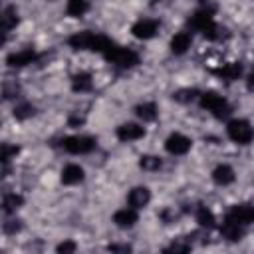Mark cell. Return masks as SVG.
<instances>
[{"mask_svg":"<svg viewBox=\"0 0 254 254\" xmlns=\"http://www.w3.org/2000/svg\"><path fill=\"white\" fill-rule=\"evenodd\" d=\"M103 56H105V60H109L111 64H115V65H119V67H131V65H135V64L139 62V56H137L133 50L121 48V46H115V44H111V46L103 52Z\"/></svg>","mask_w":254,"mask_h":254,"instance_id":"1","label":"cell"},{"mask_svg":"<svg viewBox=\"0 0 254 254\" xmlns=\"http://www.w3.org/2000/svg\"><path fill=\"white\" fill-rule=\"evenodd\" d=\"M200 107L212 111L216 117H226L230 113V107H228L226 99L222 95H218L216 91H204L200 95Z\"/></svg>","mask_w":254,"mask_h":254,"instance_id":"2","label":"cell"},{"mask_svg":"<svg viewBox=\"0 0 254 254\" xmlns=\"http://www.w3.org/2000/svg\"><path fill=\"white\" fill-rule=\"evenodd\" d=\"M226 133L238 145H248L252 141V127L244 119H232L228 123V127H226Z\"/></svg>","mask_w":254,"mask_h":254,"instance_id":"3","label":"cell"},{"mask_svg":"<svg viewBox=\"0 0 254 254\" xmlns=\"http://www.w3.org/2000/svg\"><path fill=\"white\" fill-rule=\"evenodd\" d=\"M62 145H64V149H65L67 153H71V155H85V153L93 151L95 141H93L91 137H81V135H77V137H65V139L62 141Z\"/></svg>","mask_w":254,"mask_h":254,"instance_id":"4","label":"cell"},{"mask_svg":"<svg viewBox=\"0 0 254 254\" xmlns=\"http://www.w3.org/2000/svg\"><path fill=\"white\" fill-rule=\"evenodd\" d=\"M190 145H192V141H190L189 137H185L183 133H173V135H169V139L165 141V149H167L171 155H185V153H189Z\"/></svg>","mask_w":254,"mask_h":254,"instance_id":"5","label":"cell"},{"mask_svg":"<svg viewBox=\"0 0 254 254\" xmlns=\"http://www.w3.org/2000/svg\"><path fill=\"white\" fill-rule=\"evenodd\" d=\"M157 30H159V24H157L155 20L143 18V20H139V22L133 24L131 34H133L135 38H139V40H151V38L157 34Z\"/></svg>","mask_w":254,"mask_h":254,"instance_id":"6","label":"cell"},{"mask_svg":"<svg viewBox=\"0 0 254 254\" xmlns=\"http://www.w3.org/2000/svg\"><path fill=\"white\" fill-rule=\"evenodd\" d=\"M149 200H151V192H149L147 187H135V189H131L129 194H127V202H129V206L135 208V210L147 206Z\"/></svg>","mask_w":254,"mask_h":254,"instance_id":"7","label":"cell"},{"mask_svg":"<svg viewBox=\"0 0 254 254\" xmlns=\"http://www.w3.org/2000/svg\"><path fill=\"white\" fill-rule=\"evenodd\" d=\"M226 216L230 220H234V222H238V224L244 226V224H250L254 220V208L250 204H236V206L230 208V212Z\"/></svg>","mask_w":254,"mask_h":254,"instance_id":"8","label":"cell"},{"mask_svg":"<svg viewBox=\"0 0 254 254\" xmlns=\"http://www.w3.org/2000/svg\"><path fill=\"white\" fill-rule=\"evenodd\" d=\"M143 135H145V129L141 125H137V123H123V125L117 127V139L125 141V143L127 141H137Z\"/></svg>","mask_w":254,"mask_h":254,"instance_id":"9","label":"cell"},{"mask_svg":"<svg viewBox=\"0 0 254 254\" xmlns=\"http://www.w3.org/2000/svg\"><path fill=\"white\" fill-rule=\"evenodd\" d=\"M34 60H36L34 50H20V52H16V54H10V56L6 58V64H8L10 67H22V65L32 64Z\"/></svg>","mask_w":254,"mask_h":254,"instance_id":"10","label":"cell"},{"mask_svg":"<svg viewBox=\"0 0 254 254\" xmlns=\"http://www.w3.org/2000/svg\"><path fill=\"white\" fill-rule=\"evenodd\" d=\"M83 181V169L79 165H65L62 171V183L64 185H77Z\"/></svg>","mask_w":254,"mask_h":254,"instance_id":"11","label":"cell"},{"mask_svg":"<svg viewBox=\"0 0 254 254\" xmlns=\"http://www.w3.org/2000/svg\"><path fill=\"white\" fill-rule=\"evenodd\" d=\"M113 222H115L117 226H121V228L133 226V224L137 222V212H135V208H121V210H117V212L113 214Z\"/></svg>","mask_w":254,"mask_h":254,"instance_id":"12","label":"cell"},{"mask_svg":"<svg viewBox=\"0 0 254 254\" xmlns=\"http://www.w3.org/2000/svg\"><path fill=\"white\" fill-rule=\"evenodd\" d=\"M93 36H95L93 32H77L67 42H69V46L73 50H89L91 48V42H93Z\"/></svg>","mask_w":254,"mask_h":254,"instance_id":"13","label":"cell"},{"mask_svg":"<svg viewBox=\"0 0 254 254\" xmlns=\"http://www.w3.org/2000/svg\"><path fill=\"white\" fill-rule=\"evenodd\" d=\"M190 42H192V38H190L189 32H179V34H175L173 40H171V50H173V54H185V52L190 48Z\"/></svg>","mask_w":254,"mask_h":254,"instance_id":"14","label":"cell"},{"mask_svg":"<svg viewBox=\"0 0 254 254\" xmlns=\"http://www.w3.org/2000/svg\"><path fill=\"white\" fill-rule=\"evenodd\" d=\"M212 181H214L216 185H222V187L230 185V183L234 181V171H232V167H228V165H218V167L212 171Z\"/></svg>","mask_w":254,"mask_h":254,"instance_id":"15","label":"cell"},{"mask_svg":"<svg viewBox=\"0 0 254 254\" xmlns=\"http://www.w3.org/2000/svg\"><path fill=\"white\" fill-rule=\"evenodd\" d=\"M210 22H214L212 20V12L210 10H198V12H194L192 16H190V20H189V24H190V28H194V30H202V28H206Z\"/></svg>","mask_w":254,"mask_h":254,"instance_id":"16","label":"cell"},{"mask_svg":"<svg viewBox=\"0 0 254 254\" xmlns=\"http://www.w3.org/2000/svg\"><path fill=\"white\" fill-rule=\"evenodd\" d=\"M220 232H222V236L226 240H240V236H242V224H238V222H234V220H230L226 216V220L220 226Z\"/></svg>","mask_w":254,"mask_h":254,"instance_id":"17","label":"cell"},{"mask_svg":"<svg viewBox=\"0 0 254 254\" xmlns=\"http://www.w3.org/2000/svg\"><path fill=\"white\" fill-rule=\"evenodd\" d=\"M216 73H218L222 79L232 81V79H238V77H240V73H242V65H240L238 62H232V64H226V65H222L220 69H216Z\"/></svg>","mask_w":254,"mask_h":254,"instance_id":"18","label":"cell"},{"mask_svg":"<svg viewBox=\"0 0 254 254\" xmlns=\"http://www.w3.org/2000/svg\"><path fill=\"white\" fill-rule=\"evenodd\" d=\"M135 113H137V117L143 119V121H155L159 111H157V105H155V103L147 101V103L137 105V107H135Z\"/></svg>","mask_w":254,"mask_h":254,"instance_id":"19","label":"cell"},{"mask_svg":"<svg viewBox=\"0 0 254 254\" xmlns=\"http://www.w3.org/2000/svg\"><path fill=\"white\" fill-rule=\"evenodd\" d=\"M91 75L89 73H85V71H79V73H75L73 75V79H71V87H73V91H89L91 89Z\"/></svg>","mask_w":254,"mask_h":254,"instance_id":"20","label":"cell"},{"mask_svg":"<svg viewBox=\"0 0 254 254\" xmlns=\"http://www.w3.org/2000/svg\"><path fill=\"white\" fill-rule=\"evenodd\" d=\"M65 10H67L69 16L79 18V16H83V14L89 10V2H87V0H67Z\"/></svg>","mask_w":254,"mask_h":254,"instance_id":"21","label":"cell"},{"mask_svg":"<svg viewBox=\"0 0 254 254\" xmlns=\"http://www.w3.org/2000/svg\"><path fill=\"white\" fill-rule=\"evenodd\" d=\"M196 222H198L202 228H212L216 220H214L212 210H208L206 206H198V210H196Z\"/></svg>","mask_w":254,"mask_h":254,"instance_id":"22","label":"cell"},{"mask_svg":"<svg viewBox=\"0 0 254 254\" xmlns=\"http://www.w3.org/2000/svg\"><path fill=\"white\" fill-rule=\"evenodd\" d=\"M22 204H24V198H22V194H16V192L6 194L4 200H2V206H4L6 212H14V210L20 208Z\"/></svg>","mask_w":254,"mask_h":254,"instance_id":"23","label":"cell"},{"mask_svg":"<svg viewBox=\"0 0 254 254\" xmlns=\"http://www.w3.org/2000/svg\"><path fill=\"white\" fill-rule=\"evenodd\" d=\"M18 24V14H16V10L10 6V8H6L4 12H2V16H0V26L4 28V30H10V28H14Z\"/></svg>","mask_w":254,"mask_h":254,"instance_id":"24","label":"cell"},{"mask_svg":"<svg viewBox=\"0 0 254 254\" xmlns=\"http://www.w3.org/2000/svg\"><path fill=\"white\" fill-rule=\"evenodd\" d=\"M139 165H141L143 171H157L161 167V159L159 157H153V155H145V157H141Z\"/></svg>","mask_w":254,"mask_h":254,"instance_id":"25","label":"cell"},{"mask_svg":"<svg viewBox=\"0 0 254 254\" xmlns=\"http://www.w3.org/2000/svg\"><path fill=\"white\" fill-rule=\"evenodd\" d=\"M32 115H34V107L30 103H20V105L14 107V117L20 119V121H24V119H28Z\"/></svg>","mask_w":254,"mask_h":254,"instance_id":"26","label":"cell"},{"mask_svg":"<svg viewBox=\"0 0 254 254\" xmlns=\"http://www.w3.org/2000/svg\"><path fill=\"white\" fill-rule=\"evenodd\" d=\"M16 153H18V147L16 145H8V143L0 145V163H8Z\"/></svg>","mask_w":254,"mask_h":254,"instance_id":"27","label":"cell"},{"mask_svg":"<svg viewBox=\"0 0 254 254\" xmlns=\"http://www.w3.org/2000/svg\"><path fill=\"white\" fill-rule=\"evenodd\" d=\"M175 101H181V103H189V101H192L194 97H196V89H179L175 95Z\"/></svg>","mask_w":254,"mask_h":254,"instance_id":"28","label":"cell"},{"mask_svg":"<svg viewBox=\"0 0 254 254\" xmlns=\"http://www.w3.org/2000/svg\"><path fill=\"white\" fill-rule=\"evenodd\" d=\"M20 228H22V224H20L18 220H8V222L4 224V232H6V234H16Z\"/></svg>","mask_w":254,"mask_h":254,"instance_id":"29","label":"cell"},{"mask_svg":"<svg viewBox=\"0 0 254 254\" xmlns=\"http://www.w3.org/2000/svg\"><path fill=\"white\" fill-rule=\"evenodd\" d=\"M171 252H189L190 250V244H185V242H173V246L169 248Z\"/></svg>","mask_w":254,"mask_h":254,"instance_id":"30","label":"cell"},{"mask_svg":"<svg viewBox=\"0 0 254 254\" xmlns=\"http://www.w3.org/2000/svg\"><path fill=\"white\" fill-rule=\"evenodd\" d=\"M73 250H75V244H73V242H62V244L58 246V252H64V254H65V252H73Z\"/></svg>","mask_w":254,"mask_h":254,"instance_id":"31","label":"cell"},{"mask_svg":"<svg viewBox=\"0 0 254 254\" xmlns=\"http://www.w3.org/2000/svg\"><path fill=\"white\" fill-rule=\"evenodd\" d=\"M83 121H85L83 117H79V115H71L67 123H69V127H79V125H83Z\"/></svg>","mask_w":254,"mask_h":254,"instance_id":"32","label":"cell"},{"mask_svg":"<svg viewBox=\"0 0 254 254\" xmlns=\"http://www.w3.org/2000/svg\"><path fill=\"white\" fill-rule=\"evenodd\" d=\"M4 42H6V30H4L2 26H0V46H2Z\"/></svg>","mask_w":254,"mask_h":254,"instance_id":"33","label":"cell"},{"mask_svg":"<svg viewBox=\"0 0 254 254\" xmlns=\"http://www.w3.org/2000/svg\"><path fill=\"white\" fill-rule=\"evenodd\" d=\"M109 250H129V246H109Z\"/></svg>","mask_w":254,"mask_h":254,"instance_id":"34","label":"cell"}]
</instances>
